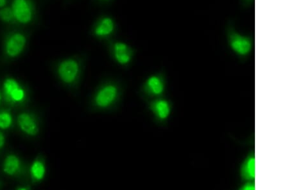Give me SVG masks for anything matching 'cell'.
<instances>
[{"label": "cell", "instance_id": "6da1fadb", "mask_svg": "<svg viewBox=\"0 0 289 190\" xmlns=\"http://www.w3.org/2000/svg\"><path fill=\"white\" fill-rule=\"evenodd\" d=\"M122 94L121 85L115 81H107L100 85L91 99V106L98 111H107L114 108Z\"/></svg>", "mask_w": 289, "mask_h": 190}, {"label": "cell", "instance_id": "7a4b0ae2", "mask_svg": "<svg viewBox=\"0 0 289 190\" xmlns=\"http://www.w3.org/2000/svg\"><path fill=\"white\" fill-rule=\"evenodd\" d=\"M57 74L60 80L67 85H74L79 82L81 74V63L75 58H67L59 63Z\"/></svg>", "mask_w": 289, "mask_h": 190}, {"label": "cell", "instance_id": "3957f363", "mask_svg": "<svg viewBox=\"0 0 289 190\" xmlns=\"http://www.w3.org/2000/svg\"><path fill=\"white\" fill-rule=\"evenodd\" d=\"M11 9L15 20L22 25H27L33 21L34 9L30 0H13Z\"/></svg>", "mask_w": 289, "mask_h": 190}, {"label": "cell", "instance_id": "277c9868", "mask_svg": "<svg viewBox=\"0 0 289 190\" xmlns=\"http://www.w3.org/2000/svg\"><path fill=\"white\" fill-rule=\"evenodd\" d=\"M228 43L231 49L241 57L247 56L252 50V42L248 37L239 34L234 30L228 33Z\"/></svg>", "mask_w": 289, "mask_h": 190}, {"label": "cell", "instance_id": "5b68a950", "mask_svg": "<svg viewBox=\"0 0 289 190\" xmlns=\"http://www.w3.org/2000/svg\"><path fill=\"white\" fill-rule=\"evenodd\" d=\"M166 82L164 76L160 74L152 75L143 84L141 91L145 96L157 98L165 92Z\"/></svg>", "mask_w": 289, "mask_h": 190}, {"label": "cell", "instance_id": "8992f818", "mask_svg": "<svg viewBox=\"0 0 289 190\" xmlns=\"http://www.w3.org/2000/svg\"><path fill=\"white\" fill-rule=\"evenodd\" d=\"M27 44V37L23 33L15 32L7 37L5 41V51L11 58L18 57L23 52Z\"/></svg>", "mask_w": 289, "mask_h": 190}, {"label": "cell", "instance_id": "52a82bcc", "mask_svg": "<svg viewBox=\"0 0 289 190\" xmlns=\"http://www.w3.org/2000/svg\"><path fill=\"white\" fill-rule=\"evenodd\" d=\"M149 108L159 122H164L168 119L172 112L170 102L163 98H157L149 102Z\"/></svg>", "mask_w": 289, "mask_h": 190}, {"label": "cell", "instance_id": "ba28073f", "mask_svg": "<svg viewBox=\"0 0 289 190\" xmlns=\"http://www.w3.org/2000/svg\"><path fill=\"white\" fill-rule=\"evenodd\" d=\"M112 53L116 62L123 65H129L133 58V50L128 44L122 42H116L112 45Z\"/></svg>", "mask_w": 289, "mask_h": 190}, {"label": "cell", "instance_id": "9c48e42d", "mask_svg": "<svg viewBox=\"0 0 289 190\" xmlns=\"http://www.w3.org/2000/svg\"><path fill=\"white\" fill-rule=\"evenodd\" d=\"M19 128L25 133L30 136H36L39 133L38 122L33 115L23 113L17 118Z\"/></svg>", "mask_w": 289, "mask_h": 190}, {"label": "cell", "instance_id": "30bf717a", "mask_svg": "<svg viewBox=\"0 0 289 190\" xmlns=\"http://www.w3.org/2000/svg\"><path fill=\"white\" fill-rule=\"evenodd\" d=\"M115 23L111 17H105L98 22L94 33L99 38H105L112 34L115 30Z\"/></svg>", "mask_w": 289, "mask_h": 190}, {"label": "cell", "instance_id": "8fae6325", "mask_svg": "<svg viewBox=\"0 0 289 190\" xmlns=\"http://www.w3.org/2000/svg\"><path fill=\"white\" fill-rule=\"evenodd\" d=\"M240 175L243 179L251 181L255 179V157L251 154L243 162L240 168Z\"/></svg>", "mask_w": 289, "mask_h": 190}, {"label": "cell", "instance_id": "7c38bea8", "mask_svg": "<svg viewBox=\"0 0 289 190\" xmlns=\"http://www.w3.org/2000/svg\"><path fill=\"white\" fill-rule=\"evenodd\" d=\"M21 168V161L15 155H9L4 161L3 172L9 175H15L19 171Z\"/></svg>", "mask_w": 289, "mask_h": 190}, {"label": "cell", "instance_id": "4fadbf2b", "mask_svg": "<svg viewBox=\"0 0 289 190\" xmlns=\"http://www.w3.org/2000/svg\"><path fill=\"white\" fill-rule=\"evenodd\" d=\"M30 171L33 179L41 181L45 177L47 169L45 163L42 160H36L32 164Z\"/></svg>", "mask_w": 289, "mask_h": 190}, {"label": "cell", "instance_id": "5bb4252c", "mask_svg": "<svg viewBox=\"0 0 289 190\" xmlns=\"http://www.w3.org/2000/svg\"><path fill=\"white\" fill-rule=\"evenodd\" d=\"M0 20L6 23H12L15 20L11 7H3L0 9Z\"/></svg>", "mask_w": 289, "mask_h": 190}, {"label": "cell", "instance_id": "9a60e30c", "mask_svg": "<svg viewBox=\"0 0 289 190\" xmlns=\"http://www.w3.org/2000/svg\"><path fill=\"white\" fill-rule=\"evenodd\" d=\"M13 124V117L8 112H0V128L3 130L9 128Z\"/></svg>", "mask_w": 289, "mask_h": 190}, {"label": "cell", "instance_id": "2e32d148", "mask_svg": "<svg viewBox=\"0 0 289 190\" xmlns=\"http://www.w3.org/2000/svg\"><path fill=\"white\" fill-rule=\"evenodd\" d=\"M256 188H255V185L254 184L252 183H248L243 186L242 188H241V190H255Z\"/></svg>", "mask_w": 289, "mask_h": 190}, {"label": "cell", "instance_id": "e0dca14e", "mask_svg": "<svg viewBox=\"0 0 289 190\" xmlns=\"http://www.w3.org/2000/svg\"><path fill=\"white\" fill-rule=\"evenodd\" d=\"M5 138L3 134L0 132V148H1L5 145Z\"/></svg>", "mask_w": 289, "mask_h": 190}, {"label": "cell", "instance_id": "ac0fdd59", "mask_svg": "<svg viewBox=\"0 0 289 190\" xmlns=\"http://www.w3.org/2000/svg\"><path fill=\"white\" fill-rule=\"evenodd\" d=\"M7 3V0H0V9L5 7Z\"/></svg>", "mask_w": 289, "mask_h": 190}, {"label": "cell", "instance_id": "d6986e66", "mask_svg": "<svg viewBox=\"0 0 289 190\" xmlns=\"http://www.w3.org/2000/svg\"><path fill=\"white\" fill-rule=\"evenodd\" d=\"M1 92H0V102H1Z\"/></svg>", "mask_w": 289, "mask_h": 190}, {"label": "cell", "instance_id": "ffe728a7", "mask_svg": "<svg viewBox=\"0 0 289 190\" xmlns=\"http://www.w3.org/2000/svg\"><path fill=\"white\" fill-rule=\"evenodd\" d=\"M103 1H108V0H103Z\"/></svg>", "mask_w": 289, "mask_h": 190}]
</instances>
